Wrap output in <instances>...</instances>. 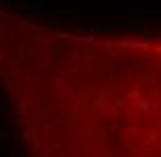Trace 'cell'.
I'll return each instance as SVG.
<instances>
[{"label":"cell","mask_w":161,"mask_h":157,"mask_svg":"<svg viewBox=\"0 0 161 157\" xmlns=\"http://www.w3.org/2000/svg\"><path fill=\"white\" fill-rule=\"evenodd\" d=\"M159 48L0 15V84L38 157H159Z\"/></svg>","instance_id":"obj_1"}]
</instances>
